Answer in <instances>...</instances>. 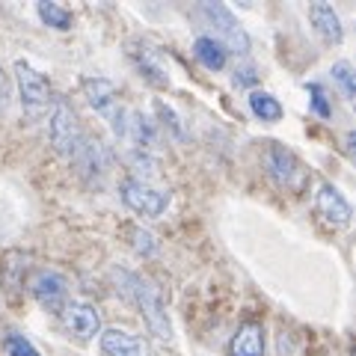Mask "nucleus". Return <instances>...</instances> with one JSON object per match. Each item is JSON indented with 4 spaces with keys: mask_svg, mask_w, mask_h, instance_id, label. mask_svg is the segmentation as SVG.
<instances>
[{
    "mask_svg": "<svg viewBox=\"0 0 356 356\" xmlns=\"http://www.w3.org/2000/svg\"><path fill=\"white\" fill-rule=\"evenodd\" d=\"M116 276L122 280V291L137 303L143 321L152 330V336H158L161 341H172V324H170V315H166V306H163L158 288L146 276L131 273V270H116Z\"/></svg>",
    "mask_w": 356,
    "mask_h": 356,
    "instance_id": "f257e3e1",
    "label": "nucleus"
},
{
    "mask_svg": "<svg viewBox=\"0 0 356 356\" xmlns=\"http://www.w3.org/2000/svg\"><path fill=\"white\" fill-rule=\"evenodd\" d=\"M196 15L205 21V27H211V39H217L226 54H250V36L241 27V21L229 13L222 3H199Z\"/></svg>",
    "mask_w": 356,
    "mask_h": 356,
    "instance_id": "f03ea898",
    "label": "nucleus"
},
{
    "mask_svg": "<svg viewBox=\"0 0 356 356\" xmlns=\"http://www.w3.org/2000/svg\"><path fill=\"white\" fill-rule=\"evenodd\" d=\"M83 128L81 122H77V113L74 107L69 102H63V98H54V110L48 116V140L57 154H63V158H74V152L81 149L83 143Z\"/></svg>",
    "mask_w": 356,
    "mask_h": 356,
    "instance_id": "7ed1b4c3",
    "label": "nucleus"
},
{
    "mask_svg": "<svg viewBox=\"0 0 356 356\" xmlns=\"http://www.w3.org/2000/svg\"><path fill=\"white\" fill-rule=\"evenodd\" d=\"M119 199L125 202V208H131L134 214L140 217H161L166 208H170L172 196L170 191H161V187H152L149 181H143L137 175H125L119 181Z\"/></svg>",
    "mask_w": 356,
    "mask_h": 356,
    "instance_id": "20e7f679",
    "label": "nucleus"
},
{
    "mask_svg": "<svg viewBox=\"0 0 356 356\" xmlns=\"http://www.w3.org/2000/svg\"><path fill=\"white\" fill-rule=\"evenodd\" d=\"M83 95L89 107L104 122H110V128L119 137L122 122H125V107H122V98H119V86L113 81H107V77H83Z\"/></svg>",
    "mask_w": 356,
    "mask_h": 356,
    "instance_id": "39448f33",
    "label": "nucleus"
},
{
    "mask_svg": "<svg viewBox=\"0 0 356 356\" xmlns=\"http://www.w3.org/2000/svg\"><path fill=\"white\" fill-rule=\"evenodd\" d=\"M72 163H74V170L86 187H102L107 172L113 170V152H110L98 137H89L86 134L81 149L74 152Z\"/></svg>",
    "mask_w": 356,
    "mask_h": 356,
    "instance_id": "423d86ee",
    "label": "nucleus"
},
{
    "mask_svg": "<svg viewBox=\"0 0 356 356\" xmlns=\"http://www.w3.org/2000/svg\"><path fill=\"white\" fill-rule=\"evenodd\" d=\"M15 81H18V92H21V107L30 116H39L42 110H48V104H54V92L51 83L39 69H33L27 60L15 63Z\"/></svg>",
    "mask_w": 356,
    "mask_h": 356,
    "instance_id": "0eeeda50",
    "label": "nucleus"
},
{
    "mask_svg": "<svg viewBox=\"0 0 356 356\" xmlns=\"http://www.w3.org/2000/svg\"><path fill=\"white\" fill-rule=\"evenodd\" d=\"M264 170L276 184L285 187V191H300L306 181V172H303V166H300L297 154L276 140L264 143Z\"/></svg>",
    "mask_w": 356,
    "mask_h": 356,
    "instance_id": "6e6552de",
    "label": "nucleus"
},
{
    "mask_svg": "<svg viewBox=\"0 0 356 356\" xmlns=\"http://www.w3.org/2000/svg\"><path fill=\"white\" fill-rule=\"evenodd\" d=\"M27 291L36 297V303L42 309L54 312V315H60L63 306L69 303V280L54 270V267H39V270L30 273L27 280Z\"/></svg>",
    "mask_w": 356,
    "mask_h": 356,
    "instance_id": "1a4fd4ad",
    "label": "nucleus"
},
{
    "mask_svg": "<svg viewBox=\"0 0 356 356\" xmlns=\"http://www.w3.org/2000/svg\"><path fill=\"white\" fill-rule=\"evenodd\" d=\"M63 327L72 339L77 341H92L95 336H102V312L92 303H83V300H69L60 312Z\"/></svg>",
    "mask_w": 356,
    "mask_h": 356,
    "instance_id": "9d476101",
    "label": "nucleus"
},
{
    "mask_svg": "<svg viewBox=\"0 0 356 356\" xmlns=\"http://www.w3.org/2000/svg\"><path fill=\"white\" fill-rule=\"evenodd\" d=\"M315 208H318V214L324 217V222H330L332 229H348L350 220H353L350 202L339 193V187H332V184H321L318 187Z\"/></svg>",
    "mask_w": 356,
    "mask_h": 356,
    "instance_id": "9b49d317",
    "label": "nucleus"
},
{
    "mask_svg": "<svg viewBox=\"0 0 356 356\" xmlns=\"http://www.w3.org/2000/svg\"><path fill=\"white\" fill-rule=\"evenodd\" d=\"M98 344H102L104 356H152L149 341L128 330H102Z\"/></svg>",
    "mask_w": 356,
    "mask_h": 356,
    "instance_id": "f8f14e48",
    "label": "nucleus"
},
{
    "mask_svg": "<svg viewBox=\"0 0 356 356\" xmlns=\"http://www.w3.org/2000/svg\"><path fill=\"white\" fill-rule=\"evenodd\" d=\"M267 339L259 321H243L229 341V356H264Z\"/></svg>",
    "mask_w": 356,
    "mask_h": 356,
    "instance_id": "ddd939ff",
    "label": "nucleus"
},
{
    "mask_svg": "<svg viewBox=\"0 0 356 356\" xmlns=\"http://www.w3.org/2000/svg\"><path fill=\"white\" fill-rule=\"evenodd\" d=\"M128 57H131L134 69L140 72V77H143L146 83L158 86V89H170V74L163 72V65L154 60V54L146 48V44H140V48H131Z\"/></svg>",
    "mask_w": 356,
    "mask_h": 356,
    "instance_id": "4468645a",
    "label": "nucleus"
},
{
    "mask_svg": "<svg viewBox=\"0 0 356 356\" xmlns=\"http://www.w3.org/2000/svg\"><path fill=\"white\" fill-rule=\"evenodd\" d=\"M309 21L315 24V30L321 33V39L330 44H341L344 30H341V18L330 3H312L309 6Z\"/></svg>",
    "mask_w": 356,
    "mask_h": 356,
    "instance_id": "2eb2a0df",
    "label": "nucleus"
},
{
    "mask_svg": "<svg viewBox=\"0 0 356 356\" xmlns=\"http://www.w3.org/2000/svg\"><path fill=\"white\" fill-rule=\"evenodd\" d=\"M193 57L205 65L208 72H222L226 69V60H229V54L226 48L217 42V39H211V36H199L193 42Z\"/></svg>",
    "mask_w": 356,
    "mask_h": 356,
    "instance_id": "dca6fc26",
    "label": "nucleus"
},
{
    "mask_svg": "<svg viewBox=\"0 0 356 356\" xmlns=\"http://www.w3.org/2000/svg\"><path fill=\"white\" fill-rule=\"evenodd\" d=\"M250 110L255 113V119H261V122H280L282 119V104H280V98L270 95V92H264V89H252L250 92Z\"/></svg>",
    "mask_w": 356,
    "mask_h": 356,
    "instance_id": "f3484780",
    "label": "nucleus"
},
{
    "mask_svg": "<svg viewBox=\"0 0 356 356\" xmlns=\"http://www.w3.org/2000/svg\"><path fill=\"white\" fill-rule=\"evenodd\" d=\"M154 116H158L154 122H158L161 134H166V137H172V140H178V143L187 140V128H184L181 116H178L166 102H154Z\"/></svg>",
    "mask_w": 356,
    "mask_h": 356,
    "instance_id": "a211bd4d",
    "label": "nucleus"
},
{
    "mask_svg": "<svg viewBox=\"0 0 356 356\" xmlns=\"http://www.w3.org/2000/svg\"><path fill=\"white\" fill-rule=\"evenodd\" d=\"M36 13H39V18L44 21L48 27H54V30H69L72 27V13L65 6H60V3H39L36 6Z\"/></svg>",
    "mask_w": 356,
    "mask_h": 356,
    "instance_id": "6ab92c4d",
    "label": "nucleus"
},
{
    "mask_svg": "<svg viewBox=\"0 0 356 356\" xmlns=\"http://www.w3.org/2000/svg\"><path fill=\"white\" fill-rule=\"evenodd\" d=\"M128 238H131V250L143 255V259H152L154 252H158V241H154V235L149 229H143V226H131L128 229Z\"/></svg>",
    "mask_w": 356,
    "mask_h": 356,
    "instance_id": "aec40b11",
    "label": "nucleus"
},
{
    "mask_svg": "<svg viewBox=\"0 0 356 356\" xmlns=\"http://www.w3.org/2000/svg\"><path fill=\"white\" fill-rule=\"evenodd\" d=\"M330 74H332V81L341 86L344 98H348V102H353V98H356V74H353V69H350V63H336Z\"/></svg>",
    "mask_w": 356,
    "mask_h": 356,
    "instance_id": "412c9836",
    "label": "nucleus"
},
{
    "mask_svg": "<svg viewBox=\"0 0 356 356\" xmlns=\"http://www.w3.org/2000/svg\"><path fill=\"white\" fill-rule=\"evenodd\" d=\"M18 250L6 252V264H3V282L9 285V291H15V288H21V282H24V264H15L18 261Z\"/></svg>",
    "mask_w": 356,
    "mask_h": 356,
    "instance_id": "4be33fe9",
    "label": "nucleus"
},
{
    "mask_svg": "<svg viewBox=\"0 0 356 356\" xmlns=\"http://www.w3.org/2000/svg\"><path fill=\"white\" fill-rule=\"evenodd\" d=\"M3 348H6L9 356H42L36 348H33V341L18 336V332H9V336L3 339Z\"/></svg>",
    "mask_w": 356,
    "mask_h": 356,
    "instance_id": "5701e85b",
    "label": "nucleus"
},
{
    "mask_svg": "<svg viewBox=\"0 0 356 356\" xmlns=\"http://www.w3.org/2000/svg\"><path fill=\"white\" fill-rule=\"evenodd\" d=\"M306 89H309V95H312V110H315L321 119H330L332 116V107L327 102L324 86H321V83H306Z\"/></svg>",
    "mask_w": 356,
    "mask_h": 356,
    "instance_id": "b1692460",
    "label": "nucleus"
},
{
    "mask_svg": "<svg viewBox=\"0 0 356 356\" xmlns=\"http://www.w3.org/2000/svg\"><path fill=\"white\" fill-rule=\"evenodd\" d=\"M255 81H259V74H255L252 65H247V69H238V72H235V83H238V86H252Z\"/></svg>",
    "mask_w": 356,
    "mask_h": 356,
    "instance_id": "393cba45",
    "label": "nucleus"
},
{
    "mask_svg": "<svg viewBox=\"0 0 356 356\" xmlns=\"http://www.w3.org/2000/svg\"><path fill=\"white\" fill-rule=\"evenodd\" d=\"M6 104H9V81H6L3 69H0V113L6 110Z\"/></svg>",
    "mask_w": 356,
    "mask_h": 356,
    "instance_id": "a878e982",
    "label": "nucleus"
}]
</instances>
